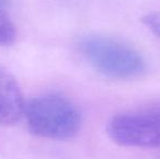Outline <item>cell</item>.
Here are the masks:
<instances>
[{"label": "cell", "instance_id": "obj_3", "mask_svg": "<svg viewBox=\"0 0 160 159\" xmlns=\"http://www.w3.org/2000/svg\"><path fill=\"white\" fill-rule=\"evenodd\" d=\"M106 130L109 138L120 146L160 148V105L117 113Z\"/></svg>", "mask_w": 160, "mask_h": 159}, {"label": "cell", "instance_id": "obj_4", "mask_svg": "<svg viewBox=\"0 0 160 159\" xmlns=\"http://www.w3.org/2000/svg\"><path fill=\"white\" fill-rule=\"evenodd\" d=\"M24 107L23 93L17 79L0 67V125L15 124L23 115Z\"/></svg>", "mask_w": 160, "mask_h": 159}, {"label": "cell", "instance_id": "obj_1", "mask_svg": "<svg viewBox=\"0 0 160 159\" xmlns=\"http://www.w3.org/2000/svg\"><path fill=\"white\" fill-rule=\"evenodd\" d=\"M30 132L48 140H68L78 133L82 125L80 109L61 95H44L31 99L24 107Z\"/></svg>", "mask_w": 160, "mask_h": 159}, {"label": "cell", "instance_id": "obj_2", "mask_svg": "<svg viewBox=\"0 0 160 159\" xmlns=\"http://www.w3.org/2000/svg\"><path fill=\"white\" fill-rule=\"evenodd\" d=\"M78 48L86 61L102 75L116 80H130L145 72L143 56L130 45L105 35L82 37Z\"/></svg>", "mask_w": 160, "mask_h": 159}, {"label": "cell", "instance_id": "obj_5", "mask_svg": "<svg viewBox=\"0 0 160 159\" xmlns=\"http://www.w3.org/2000/svg\"><path fill=\"white\" fill-rule=\"evenodd\" d=\"M17 30L10 15L0 4V46H8L15 42Z\"/></svg>", "mask_w": 160, "mask_h": 159}, {"label": "cell", "instance_id": "obj_6", "mask_svg": "<svg viewBox=\"0 0 160 159\" xmlns=\"http://www.w3.org/2000/svg\"><path fill=\"white\" fill-rule=\"evenodd\" d=\"M144 25L157 37L160 38V11H155V12L147 13L144 15L143 19Z\"/></svg>", "mask_w": 160, "mask_h": 159}]
</instances>
